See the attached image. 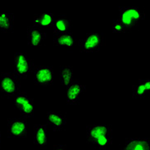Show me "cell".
I'll return each instance as SVG.
<instances>
[{
	"label": "cell",
	"instance_id": "9a60e30c",
	"mask_svg": "<svg viewBox=\"0 0 150 150\" xmlns=\"http://www.w3.org/2000/svg\"><path fill=\"white\" fill-rule=\"evenodd\" d=\"M53 29L54 35H56L57 36L69 34L71 33V21L66 16H59L57 18H55L53 24Z\"/></svg>",
	"mask_w": 150,
	"mask_h": 150
},
{
	"label": "cell",
	"instance_id": "30bf717a",
	"mask_svg": "<svg viewBox=\"0 0 150 150\" xmlns=\"http://www.w3.org/2000/svg\"><path fill=\"white\" fill-rule=\"evenodd\" d=\"M47 39L45 34L41 28L37 26H30L27 30V40L30 46L32 47H39L45 44Z\"/></svg>",
	"mask_w": 150,
	"mask_h": 150
},
{
	"label": "cell",
	"instance_id": "d6986e66",
	"mask_svg": "<svg viewBox=\"0 0 150 150\" xmlns=\"http://www.w3.org/2000/svg\"><path fill=\"white\" fill-rule=\"evenodd\" d=\"M73 68L71 66H64L60 70V81L64 86L69 85L74 81Z\"/></svg>",
	"mask_w": 150,
	"mask_h": 150
},
{
	"label": "cell",
	"instance_id": "ffe728a7",
	"mask_svg": "<svg viewBox=\"0 0 150 150\" xmlns=\"http://www.w3.org/2000/svg\"><path fill=\"white\" fill-rule=\"evenodd\" d=\"M51 150H68L67 145H54Z\"/></svg>",
	"mask_w": 150,
	"mask_h": 150
},
{
	"label": "cell",
	"instance_id": "ba28073f",
	"mask_svg": "<svg viewBox=\"0 0 150 150\" xmlns=\"http://www.w3.org/2000/svg\"><path fill=\"white\" fill-rule=\"evenodd\" d=\"M8 133L12 138H25L28 134V126L25 119L12 118L8 121Z\"/></svg>",
	"mask_w": 150,
	"mask_h": 150
},
{
	"label": "cell",
	"instance_id": "8992f818",
	"mask_svg": "<svg viewBox=\"0 0 150 150\" xmlns=\"http://www.w3.org/2000/svg\"><path fill=\"white\" fill-rule=\"evenodd\" d=\"M104 45V37L98 33H88L81 41L82 53L98 52Z\"/></svg>",
	"mask_w": 150,
	"mask_h": 150
},
{
	"label": "cell",
	"instance_id": "6da1fadb",
	"mask_svg": "<svg viewBox=\"0 0 150 150\" xmlns=\"http://www.w3.org/2000/svg\"><path fill=\"white\" fill-rule=\"evenodd\" d=\"M145 19V13L138 8H121L117 19L112 24L114 33L121 34L130 30Z\"/></svg>",
	"mask_w": 150,
	"mask_h": 150
},
{
	"label": "cell",
	"instance_id": "277c9868",
	"mask_svg": "<svg viewBox=\"0 0 150 150\" xmlns=\"http://www.w3.org/2000/svg\"><path fill=\"white\" fill-rule=\"evenodd\" d=\"M14 75L19 79H25L34 70L32 59L25 53H16L13 56Z\"/></svg>",
	"mask_w": 150,
	"mask_h": 150
},
{
	"label": "cell",
	"instance_id": "e0dca14e",
	"mask_svg": "<svg viewBox=\"0 0 150 150\" xmlns=\"http://www.w3.org/2000/svg\"><path fill=\"white\" fill-rule=\"evenodd\" d=\"M13 28H14V16L9 13L0 14V32H10Z\"/></svg>",
	"mask_w": 150,
	"mask_h": 150
},
{
	"label": "cell",
	"instance_id": "7c38bea8",
	"mask_svg": "<svg viewBox=\"0 0 150 150\" xmlns=\"http://www.w3.org/2000/svg\"><path fill=\"white\" fill-rule=\"evenodd\" d=\"M47 121L53 126L55 131H61L67 126V119L64 114L58 112H47Z\"/></svg>",
	"mask_w": 150,
	"mask_h": 150
},
{
	"label": "cell",
	"instance_id": "4fadbf2b",
	"mask_svg": "<svg viewBox=\"0 0 150 150\" xmlns=\"http://www.w3.org/2000/svg\"><path fill=\"white\" fill-rule=\"evenodd\" d=\"M34 143L45 149L48 146V128L45 125H35L34 127Z\"/></svg>",
	"mask_w": 150,
	"mask_h": 150
},
{
	"label": "cell",
	"instance_id": "5b68a950",
	"mask_svg": "<svg viewBox=\"0 0 150 150\" xmlns=\"http://www.w3.org/2000/svg\"><path fill=\"white\" fill-rule=\"evenodd\" d=\"M12 98L14 106L18 110L21 117L26 119L32 116L35 111L32 98L29 97L25 92H19Z\"/></svg>",
	"mask_w": 150,
	"mask_h": 150
},
{
	"label": "cell",
	"instance_id": "52a82bcc",
	"mask_svg": "<svg viewBox=\"0 0 150 150\" xmlns=\"http://www.w3.org/2000/svg\"><path fill=\"white\" fill-rule=\"evenodd\" d=\"M34 83L39 86H49L53 83L54 74L52 67L39 66L34 68Z\"/></svg>",
	"mask_w": 150,
	"mask_h": 150
},
{
	"label": "cell",
	"instance_id": "ac0fdd59",
	"mask_svg": "<svg viewBox=\"0 0 150 150\" xmlns=\"http://www.w3.org/2000/svg\"><path fill=\"white\" fill-rule=\"evenodd\" d=\"M54 44L58 46H65L71 48L76 44V40L73 36V35L71 33H69L56 37L54 39Z\"/></svg>",
	"mask_w": 150,
	"mask_h": 150
},
{
	"label": "cell",
	"instance_id": "5bb4252c",
	"mask_svg": "<svg viewBox=\"0 0 150 150\" xmlns=\"http://www.w3.org/2000/svg\"><path fill=\"white\" fill-rule=\"evenodd\" d=\"M150 93L149 79L139 80L133 86L132 98H144L149 96Z\"/></svg>",
	"mask_w": 150,
	"mask_h": 150
},
{
	"label": "cell",
	"instance_id": "44dd1931",
	"mask_svg": "<svg viewBox=\"0 0 150 150\" xmlns=\"http://www.w3.org/2000/svg\"><path fill=\"white\" fill-rule=\"evenodd\" d=\"M1 139H2V136H1V133H0V147H1Z\"/></svg>",
	"mask_w": 150,
	"mask_h": 150
},
{
	"label": "cell",
	"instance_id": "9c48e42d",
	"mask_svg": "<svg viewBox=\"0 0 150 150\" xmlns=\"http://www.w3.org/2000/svg\"><path fill=\"white\" fill-rule=\"evenodd\" d=\"M86 91L85 85H82L77 80H74L69 85L67 86L66 90V98L67 103L71 105H77L83 93Z\"/></svg>",
	"mask_w": 150,
	"mask_h": 150
},
{
	"label": "cell",
	"instance_id": "8fae6325",
	"mask_svg": "<svg viewBox=\"0 0 150 150\" xmlns=\"http://www.w3.org/2000/svg\"><path fill=\"white\" fill-rule=\"evenodd\" d=\"M121 150H150V141L144 138H127Z\"/></svg>",
	"mask_w": 150,
	"mask_h": 150
},
{
	"label": "cell",
	"instance_id": "2e32d148",
	"mask_svg": "<svg viewBox=\"0 0 150 150\" xmlns=\"http://www.w3.org/2000/svg\"><path fill=\"white\" fill-rule=\"evenodd\" d=\"M55 20L54 14L52 13H39L35 14L33 18L34 25L39 28L41 27H50L53 26Z\"/></svg>",
	"mask_w": 150,
	"mask_h": 150
},
{
	"label": "cell",
	"instance_id": "7a4b0ae2",
	"mask_svg": "<svg viewBox=\"0 0 150 150\" xmlns=\"http://www.w3.org/2000/svg\"><path fill=\"white\" fill-rule=\"evenodd\" d=\"M86 139L98 149H107L112 143V127L106 125H89L86 127Z\"/></svg>",
	"mask_w": 150,
	"mask_h": 150
},
{
	"label": "cell",
	"instance_id": "3957f363",
	"mask_svg": "<svg viewBox=\"0 0 150 150\" xmlns=\"http://www.w3.org/2000/svg\"><path fill=\"white\" fill-rule=\"evenodd\" d=\"M20 79L11 73L2 72L0 77V92L4 98L14 97L20 92Z\"/></svg>",
	"mask_w": 150,
	"mask_h": 150
}]
</instances>
